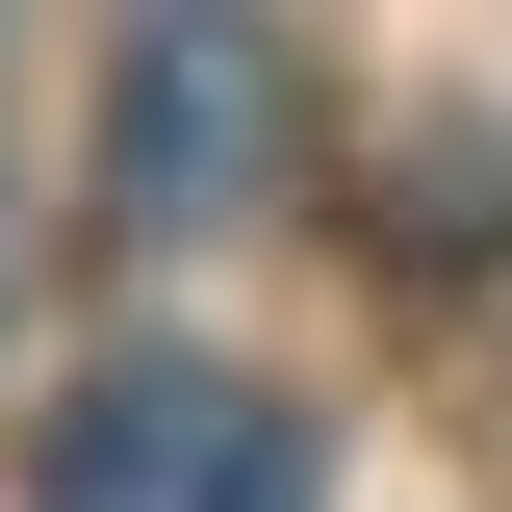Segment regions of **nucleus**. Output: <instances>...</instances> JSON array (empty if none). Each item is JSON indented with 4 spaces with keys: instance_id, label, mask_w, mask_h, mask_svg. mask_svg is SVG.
Here are the masks:
<instances>
[{
    "instance_id": "obj_2",
    "label": "nucleus",
    "mask_w": 512,
    "mask_h": 512,
    "mask_svg": "<svg viewBox=\"0 0 512 512\" xmlns=\"http://www.w3.org/2000/svg\"><path fill=\"white\" fill-rule=\"evenodd\" d=\"M103 180H128V231H231L282 180V52L256 26H128L103 52Z\"/></svg>"
},
{
    "instance_id": "obj_3",
    "label": "nucleus",
    "mask_w": 512,
    "mask_h": 512,
    "mask_svg": "<svg viewBox=\"0 0 512 512\" xmlns=\"http://www.w3.org/2000/svg\"><path fill=\"white\" fill-rule=\"evenodd\" d=\"M384 231H410V256H487V231H512V154H487V128H410Z\"/></svg>"
},
{
    "instance_id": "obj_1",
    "label": "nucleus",
    "mask_w": 512,
    "mask_h": 512,
    "mask_svg": "<svg viewBox=\"0 0 512 512\" xmlns=\"http://www.w3.org/2000/svg\"><path fill=\"white\" fill-rule=\"evenodd\" d=\"M26 512H308V410L231 359H103L26 461Z\"/></svg>"
}]
</instances>
